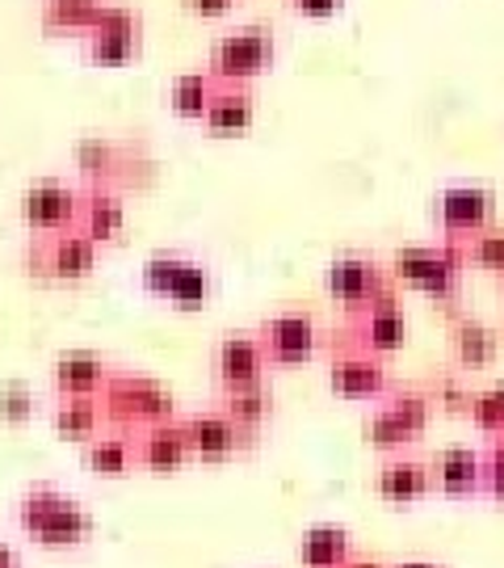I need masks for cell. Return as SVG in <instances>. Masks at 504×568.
Segmentation results:
<instances>
[{
  "label": "cell",
  "instance_id": "cell-29",
  "mask_svg": "<svg viewBox=\"0 0 504 568\" xmlns=\"http://www.w3.org/2000/svg\"><path fill=\"white\" fill-rule=\"evenodd\" d=\"M471 422L484 434H504V387H487L471 400Z\"/></svg>",
  "mask_w": 504,
  "mask_h": 568
},
{
  "label": "cell",
  "instance_id": "cell-32",
  "mask_svg": "<svg viewBox=\"0 0 504 568\" xmlns=\"http://www.w3.org/2000/svg\"><path fill=\"white\" fill-rule=\"evenodd\" d=\"M471 257L480 265H487V270H504V236L501 232H475Z\"/></svg>",
  "mask_w": 504,
  "mask_h": 568
},
{
  "label": "cell",
  "instance_id": "cell-30",
  "mask_svg": "<svg viewBox=\"0 0 504 568\" xmlns=\"http://www.w3.org/2000/svg\"><path fill=\"white\" fill-rule=\"evenodd\" d=\"M0 417H4L9 426L30 422V417H34V392L25 384H4L0 387Z\"/></svg>",
  "mask_w": 504,
  "mask_h": 568
},
{
  "label": "cell",
  "instance_id": "cell-3",
  "mask_svg": "<svg viewBox=\"0 0 504 568\" xmlns=\"http://www.w3.org/2000/svg\"><path fill=\"white\" fill-rule=\"evenodd\" d=\"M328 295H332L337 304L362 312V307H370L374 300L387 295L383 270L370 262V257L344 253V257H337V262L328 265Z\"/></svg>",
  "mask_w": 504,
  "mask_h": 568
},
{
  "label": "cell",
  "instance_id": "cell-37",
  "mask_svg": "<svg viewBox=\"0 0 504 568\" xmlns=\"http://www.w3.org/2000/svg\"><path fill=\"white\" fill-rule=\"evenodd\" d=\"M0 568H18V551L0 539Z\"/></svg>",
  "mask_w": 504,
  "mask_h": 568
},
{
  "label": "cell",
  "instance_id": "cell-8",
  "mask_svg": "<svg viewBox=\"0 0 504 568\" xmlns=\"http://www.w3.org/2000/svg\"><path fill=\"white\" fill-rule=\"evenodd\" d=\"M182 426L194 459H202V464H223V459H232L244 447V429L227 413H194V417H185Z\"/></svg>",
  "mask_w": 504,
  "mask_h": 568
},
{
  "label": "cell",
  "instance_id": "cell-36",
  "mask_svg": "<svg viewBox=\"0 0 504 568\" xmlns=\"http://www.w3.org/2000/svg\"><path fill=\"white\" fill-rule=\"evenodd\" d=\"M189 9H202V13H219V9H227V0H189Z\"/></svg>",
  "mask_w": 504,
  "mask_h": 568
},
{
  "label": "cell",
  "instance_id": "cell-21",
  "mask_svg": "<svg viewBox=\"0 0 504 568\" xmlns=\"http://www.w3.org/2000/svg\"><path fill=\"white\" fill-rule=\"evenodd\" d=\"M403 333H408V325H403V312L395 307V300H391V295H383V300H374L370 307H362V342H366V349H374V354L400 349Z\"/></svg>",
  "mask_w": 504,
  "mask_h": 568
},
{
  "label": "cell",
  "instance_id": "cell-27",
  "mask_svg": "<svg viewBox=\"0 0 504 568\" xmlns=\"http://www.w3.org/2000/svg\"><path fill=\"white\" fill-rule=\"evenodd\" d=\"M202 119L210 131H244L253 122V102H248V93H219V98H210Z\"/></svg>",
  "mask_w": 504,
  "mask_h": 568
},
{
  "label": "cell",
  "instance_id": "cell-15",
  "mask_svg": "<svg viewBox=\"0 0 504 568\" xmlns=\"http://www.w3.org/2000/svg\"><path fill=\"white\" fill-rule=\"evenodd\" d=\"M269 60V39L265 30H236V34H223L215 47V68L219 77H257Z\"/></svg>",
  "mask_w": 504,
  "mask_h": 568
},
{
  "label": "cell",
  "instance_id": "cell-10",
  "mask_svg": "<svg viewBox=\"0 0 504 568\" xmlns=\"http://www.w3.org/2000/svg\"><path fill=\"white\" fill-rule=\"evenodd\" d=\"M487 215H492V194L484 185H450L438 199V220L450 236H475L484 232Z\"/></svg>",
  "mask_w": 504,
  "mask_h": 568
},
{
  "label": "cell",
  "instance_id": "cell-5",
  "mask_svg": "<svg viewBox=\"0 0 504 568\" xmlns=\"http://www.w3.org/2000/svg\"><path fill=\"white\" fill-rule=\"evenodd\" d=\"M395 274H400L403 283L438 295V300H450L454 283H459V262L445 248H400L395 253Z\"/></svg>",
  "mask_w": 504,
  "mask_h": 568
},
{
  "label": "cell",
  "instance_id": "cell-11",
  "mask_svg": "<svg viewBox=\"0 0 504 568\" xmlns=\"http://www.w3.org/2000/svg\"><path fill=\"white\" fill-rule=\"evenodd\" d=\"M429 488H433V467H424L421 459H387L374 476V493L391 506H416L429 497Z\"/></svg>",
  "mask_w": 504,
  "mask_h": 568
},
{
  "label": "cell",
  "instance_id": "cell-2",
  "mask_svg": "<svg viewBox=\"0 0 504 568\" xmlns=\"http://www.w3.org/2000/svg\"><path fill=\"white\" fill-rule=\"evenodd\" d=\"M101 408L119 426L173 422V396L147 375H110V384L101 387Z\"/></svg>",
  "mask_w": 504,
  "mask_h": 568
},
{
  "label": "cell",
  "instance_id": "cell-33",
  "mask_svg": "<svg viewBox=\"0 0 504 568\" xmlns=\"http://www.w3.org/2000/svg\"><path fill=\"white\" fill-rule=\"evenodd\" d=\"M459 354H463L466 363H484L487 354H492V337L480 325H463L459 328Z\"/></svg>",
  "mask_w": 504,
  "mask_h": 568
},
{
  "label": "cell",
  "instance_id": "cell-19",
  "mask_svg": "<svg viewBox=\"0 0 504 568\" xmlns=\"http://www.w3.org/2000/svg\"><path fill=\"white\" fill-rule=\"evenodd\" d=\"M101 417H105V408L97 396H63L51 413V426L68 443H93L101 434Z\"/></svg>",
  "mask_w": 504,
  "mask_h": 568
},
{
  "label": "cell",
  "instance_id": "cell-7",
  "mask_svg": "<svg viewBox=\"0 0 504 568\" xmlns=\"http://www.w3.org/2000/svg\"><path fill=\"white\" fill-rule=\"evenodd\" d=\"M261 342L269 363L295 366L307 363L316 354V321L307 312H278L269 325L261 328Z\"/></svg>",
  "mask_w": 504,
  "mask_h": 568
},
{
  "label": "cell",
  "instance_id": "cell-13",
  "mask_svg": "<svg viewBox=\"0 0 504 568\" xmlns=\"http://www.w3.org/2000/svg\"><path fill=\"white\" fill-rule=\"evenodd\" d=\"M332 392L344 400H374L387 392V371L370 354H341L332 363Z\"/></svg>",
  "mask_w": 504,
  "mask_h": 568
},
{
  "label": "cell",
  "instance_id": "cell-28",
  "mask_svg": "<svg viewBox=\"0 0 504 568\" xmlns=\"http://www.w3.org/2000/svg\"><path fill=\"white\" fill-rule=\"evenodd\" d=\"M366 443L374 450H395V447H403V443H412V434H408V429L400 426V417L383 405L366 417Z\"/></svg>",
  "mask_w": 504,
  "mask_h": 568
},
{
  "label": "cell",
  "instance_id": "cell-31",
  "mask_svg": "<svg viewBox=\"0 0 504 568\" xmlns=\"http://www.w3.org/2000/svg\"><path fill=\"white\" fill-rule=\"evenodd\" d=\"M387 408H391V413L400 417V426L408 429L412 438H416V434L424 429V422H429V405H424L421 396H412V392H403V396H395V400H391Z\"/></svg>",
  "mask_w": 504,
  "mask_h": 568
},
{
  "label": "cell",
  "instance_id": "cell-16",
  "mask_svg": "<svg viewBox=\"0 0 504 568\" xmlns=\"http://www.w3.org/2000/svg\"><path fill=\"white\" fill-rule=\"evenodd\" d=\"M295 556L302 568H341L344 560H353V539L337 523H316V527L302 530Z\"/></svg>",
  "mask_w": 504,
  "mask_h": 568
},
{
  "label": "cell",
  "instance_id": "cell-17",
  "mask_svg": "<svg viewBox=\"0 0 504 568\" xmlns=\"http://www.w3.org/2000/svg\"><path fill=\"white\" fill-rule=\"evenodd\" d=\"M55 387H60V396H97L101 387L110 384V371L101 363L97 354H89V349H68L55 358Z\"/></svg>",
  "mask_w": 504,
  "mask_h": 568
},
{
  "label": "cell",
  "instance_id": "cell-26",
  "mask_svg": "<svg viewBox=\"0 0 504 568\" xmlns=\"http://www.w3.org/2000/svg\"><path fill=\"white\" fill-rule=\"evenodd\" d=\"M210 77L206 72H185V77H177L173 81V110L182 114V119H202L206 114V105H210Z\"/></svg>",
  "mask_w": 504,
  "mask_h": 568
},
{
  "label": "cell",
  "instance_id": "cell-12",
  "mask_svg": "<svg viewBox=\"0 0 504 568\" xmlns=\"http://www.w3.org/2000/svg\"><path fill=\"white\" fill-rule=\"evenodd\" d=\"M97 265V241H89L81 227H63V232H51L47 241V270L55 278H89Z\"/></svg>",
  "mask_w": 504,
  "mask_h": 568
},
{
  "label": "cell",
  "instance_id": "cell-22",
  "mask_svg": "<svg viewBox=\"0 0 504 568\" xmlns=\"http://www.w3.org/2000/svg\"><path fill=\"white\" fill-rule=\"evenodd\" d=\"M122 224H126V211H122V203L114 199V194H89L81 203V215H76V227H81L89 241H114L122 232Z\"/></svg>",
  "mask_w": 504,
  "mask_h": 568
},
{
  "label": "cell",
  "instance_id": "cell-14",
  "mask_svg": "<svg viewBox=\"0 0 504 568\" xmlns=\"http://www.w3.org/2000/svg\"><path fill=\"white\" fill-rule=\"evenodd\" d=\"M433 485L445 497H471L484 488V455L471 447H445L433 459Z\"/></svg>",
  "mask_w": 504,
  "mask_h": 568
},
{
  "label": "cell",
  "instance_id": "cell-6",
  "mask_svg": "<svg viewBox=\"0 0 504 568\" xmlns=\"http://www.w3.org/2000/svg\"><path fill=\"white\" fill-rule=\"evenodd\" d=\"M265 366H269L265 342L253 337V333H227L219 349H215V371H219L223 387L265 384Z\"/></svg>",
  "mask_w": 504,
  "mask_h": 568
},
{
  "label": "cell",
  "instance_id": "cell-20",
  "mask_svg": "<svg viewBox=\"0 0 504 568\" xmlns=\"http://www.w3.org/2000/svg\"><path fill=\"white\" fill-rule=\"evenodd\" d=\"M135 39H140V21L126 9H105V13H97V26H93L89 55L93 60H122L135 47Z\"/></svg>",
  "mask_w": 504,
  "mask_h": 568
},
{
  "label": "cell",
  "instance_id": "cell-24",
  "mask_svg": "<svg viewBox=\"0 0 504 568\" xmlns=\"http://www.w3.org/2000/svg\"><path fill=\"white\" fill-rule=\"evenodd\" d=\"M210 295H215V278H210V270H206L202 262H189L182 270V278L173 283V291H168V304L182 307V312H194V307L210 304Z\"/></svg>",
  "mask_w": 504,
  "mask_h": 568
},
{
  "label": "cell",
  "instance_id": "cell-35",
  "mask_svg": "<svg viewBox=\"0 0 504 568\" xmlns=\"http://www.w3.org/2000/svg\"><path fill=\"white\" fill-rule=\"evenodd\" d=\"M341 0H299V9H307V13H328V9H337Z\"/></svg>",
  "mask_w": 504,
  "mask_h": 568
},
{
  "label": "cell",
  "instance_id": "cell-9",
  "mask_svg": "<svg viewBox=\"0 0 504 568\" xmlns=\"http://www.w3.org/2000/svg\"><path fill=\"white\" fill-rule=\"evenodd\" d=\"M135 450H140V464L147 467V471H156V476L182 471V467L194 459L182 422H156V426H143Z\"/></svg>",
  "mask_w": 504,
  "mask_h": 568
},
{
  "label": "cell",
  "instance_id": "cell-25",
  "mask_svg": "<svg viewBox=\"0 0 504 568\" xmlns=\"http://www.w3.org/2000/svg\"><path fill=\"white\" fill-rule=\"evenodd\" d=\"M185 265H189V257H185V253H173V248L152 253V257L143 262V291H152V295L168 300V291H173V283H177V278H182Z\"/></svg>",
  "mask_w": 504,
  "mask_h": 568
},
{
  "label": "cell",
  "instance_id": "cell-23",
  "mask_svg": "<svg viewBox=\"0 0 504 568\" xmlns=\"http://www.w3.org/2000/svg\"><path fill=\"white\" fill-rule=\"evenodd\" d=\"M269 392H265V384H248V387H227V405H223V413L236 422L240 429H257L269 417Z\"/></svg>",
  "mask_w": 504,
  "mask_h": 568
},
{
  "label": "cell",
  "instance_id": "cell-18",
  "mask_svg": "<svg viewBox=\"0 0 504 568\" xmlns=\"http://www.w3.org/2000/svg\"><path fill=\"white\" fill-rule=\"evenodd\" d=\"M140 464V450L131 434H97L93 443H84V467L105 480H122L131 467Z\"/></svg>",
  "mask_w": 504,
  "mask_h": 568
},
{
  "label": "cell",
  "instance_id": "cell-39",
  "mask_svg": "<svg viewBox=\"0 0 504 568\" xmlns=\"http://www.w3.org/2000/svg\"><path fill=\"white\" fill-rule=\"evenodd\" d=\"M391 568H445V565H438V560H400V565Z\"/></svg>",
  "mask_w": 504,
  "mask_h": 568
},
{
  "label": "cell",
  "instance_id": "cell-38",
  "mask_svg": "<svg viewBox=\"0 0 504 568\" xmlns=\"http://www.w3.org/2000/svg\"><path fill=\"white\" fill-rule=\"evenodd\" d=\"M341 568H387V565H379V560H366V556H353V560H344Z\"/></svg>",
  "mask_w": 504,
  "mask_h": 568
},
{
  "label": "cell",
  "instance_id": "cell-1",
  "mask_svg": "<svg viewBox=\"0 0 504 568\" xmlns=\"http://www.w3.org/2000/svg\"><path fill=\"white\" fill-rule=\"evenodd\" d=\"M18 527L47 551L81 548L93 539V514L55 485H34L18 506Z\"/></svg>",
  "mask_w": 504,
  "mask_h": 568
},
{
  "label": "cell",
  "instance_id": "cell-4",
  "mask_svg": "<svg viewBox=\"0 0 504 568\" xmlns=\"http://www.w3.org/2000/svg\"><path fill=\"white\" fill-rule=\"evenodd\" d=\"M76 215H81L76 190H68L55 178L34 182L25 190V199H21V220L34 227V232H63V227L76 224Z\"/></svg>",
  "mask_w": 504,
  "mask_h": 568
},
{
  "label": "cell",
  "instance_id": "cell-34",
  "mask_svg": "<svg viewBox=\"0 0 504 568\" xmlns=\"http://www.w3.org/2000/svg\"><path fill=\"white\" fill-rule=\"evenodd\" d=\"M484 493L496 497V501H504V443H496V447L484 455Z\"/></svg>",
  "mask_w": 504,
  "mask_h": 568
}]
</instances>
